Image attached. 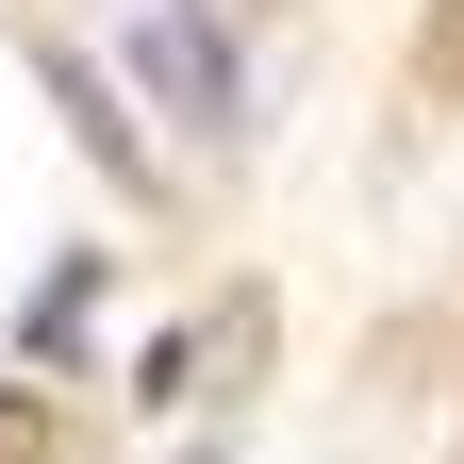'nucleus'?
<instances>
[{
  "label": "nucleus",
  "mask_w": 464,
  "mask_h": 464,
  "mask_svg": "<svg viewBox=\"0 0 464 464\" xmlns=\"http://www.w3.org/2000/svg\"><path fill=\"white\" fill-rule=\"evenodd\" d=\"M133 67H150V100L166 116H199V133H232V50L183 17V0H166V17H133Z\"/></svg>",
  "instance_id": "1"
},
{
  "label": "nucleus",
  "mask_w": 464,
  "mask_h": 464,
  "mask_svg": "<svg viewBox=\"0 0 464 464\" xmlns=\"http://www.w3.org/2000/svg\"><path fill=\"white\" fill-rule=\"evenodd\" d=\"M415 83H431V100H464V0H448L431 34H415Z\"/></svg>",
  "instance_id": "2"
},
{
  "label": "nucleus",
  "mask_w": 464,
  "mask_h": 464,
  "mask_svg": "<svg viewBox=\"0 0 464 464\" xmlns=\"http://www.w3.org/2000/svg\"><path fill=\"white\" fill-rule=\"evenodd\" d=\"M0 464H50V415H34V398H0Z\"/></svg>",
  "instance_id": "3"
}]
</instances>
